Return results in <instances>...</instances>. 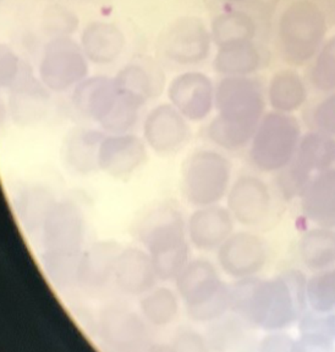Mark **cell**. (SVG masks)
I'll use <instances>...</instances> for the list:
<instances>
[{
    "mask_svg": "<svg viewBox=\"0 0 335 352\" xmlns=\"http://www.w3.org/2000/svg\"><path fill=\"white\" fill-rule=\"evenodd\" d=\"M306 284L303 273L295 270L272 279H241L230 287L231 311L261 329H285L303 314Z\"/></svg>",
    "mask_w": 335,
    "mask_h": 352,
    "instance_id": "obj_1",
    "label": "cell"
},
{
    "mask_svg": "<svg viewBox=\"0 0 335 352\" xmlns=\"http://www.w3.org/2000/svg\"><path fill=\"white\" fill-rule=\"evenodd\" d=\"M215 108L207 138L219 148L240 151L250 144L266 114L263 88L251 77H223L215 85Z\"/></svg>",
    "mask_w": 335,
    "mask_h": 352,
    "instance_id": "obj_2",
    "label": "cell"
},
{
    "mask_svg": "<svg viewBox=\"0 0 335 352\" xmlns=\"http://www.w3.org/2000/svg\"><path fill=\"white\" fill-rule=\"evenodd\" d=\"M39 232L42 263L50 280L61 289L76 284L86 234L81 208L70 199L56 201Z\"/></svg>",
    "mask_w": 335,
    "mask_h": 352,
    "instance_id": "obj_3",
    "label": "cell"
},
{
    "mask_svg": "<svg viewBox=\"0 0 335 352\" xmlns=\"http://www.w3.org/2000/svg\"><path fill=\"white\" fill-rule=\"evenodd\" d=\"M136 235L151 254L158 279L175 280L190 262V241L182 210L169 202L155 206L143 215Z\"/></svg>",
    "mask_w": 335,
    "mask_h": 352,
    "instance_id": "obj_4",
    "label": "cell"
},
{
    "mask_svg": "<svg viewBox=\"0 0 335 352\" xmlns=\"http://www.w3.org/2000/svg\"><path fill=\"white\" fill-rule=\"evenodd\" d=\"M74 108L110 133H127L136 125L138 105L121 96L114 78L96 75L86 77L72 91Z\"/></svg>",
    "mask_w": 335,
    "mask_h": 352,
    "instance_id": "obj_5",
    "label": "cell"
},
{
    "mask_svg": "<svg viewBox=\"0 0 335 352\" xmlns=\"http://www.w3.org/2000/svg\"><path fill=\"white\" fill-rule=\"evenodd\" d=\"M175 286L193 322H213L231 309L230 287L221 281L217 267L208 259L190 261L176 276Z\"/></svg>",
    "mask_w": 335,
    "mask_h": 352,
    "instance_id": "obj_6",
    "label": "cell"
},
{
    "mask_svg": "<svg viewBox=\"0 0 335 352\" xmlns=\"http://www.w3.org/2000/svg\"><path fill=\"white\" fill-rule=\"evenodd\" d=\"M325 33V11L314 0H294L279 17L281 53L294 65H303L318 53Z\"/></svg>",
    "mask_w": 335,
    "mask_h": 352,
    "instance_id": "obj_7",
    "label": "cell"
},
{
    "mask_svg": "<svg viewBox=\"0 0 335 352\" xmlns=\"http://www.w3.org/2000/svg\"><path fill=\"white\" fill-rule=\"evenodd\" d=\"M301 138V126L292 114L266 113L248 144L250 163L262 173H279L295 158Z\"/></svg>",
    "mask_w": 335,
    "mask_h": 352,
    "instance_id": "obj_8",
    "label": "cell"
},
{
    "mask_svg": "<svg viewBox=\"0 0 335 352\" xmlns=\"http://www.w3.org/2000/svg\"><path fill=\"white\" fill-rule=\"evenodd\" d=\"M231 163L215 149L193 152L182 168V192L195 207L218 204L231 186Z\"/></svg>",
    "mask_w": 335,
    "mask_h": 352,
    "instance_id": "obj_9",
    "label": "cell"
},
{
    "mask_svg": "<svg viewBox=\"0 0 335 352\" xmlns=\"http://www.w3.org/2000/svg\"><path fill=\"white\" fill-rule=\"evenodd\" d=\"M89 64L80 43L72 37L50 38L44 45L39 78L50 92L61 94L88 77Z\"/></svg>",
    "mask_w": 335,
    "mask_h": 352,
    "instance_id": "obj_10",
    "label": "cell"
},
{
    "mask_svg": "<svg viewBox=\"0 0 335 352\" xmlns=\"http://www.w3.org/2000/svg\"><path fill=\"white\" fill-rule=\"evenodd\" d=\"M213 43L210 30L195 16L177 19L171 23L163 42L164 54L177 65H197L208 58Z\"/></svg>",
    "mask_w": 335,
    "mask_h": 352,
    "instance_id": "obj_11",
    "label": "cell"
},
{
    "mask_svg": "<svg viewBox=\"0 0 335 352\" xmlns=\"http://www.w3.org/2000/svg\"><path fill=\"white\" fill-rule=\"evenodd\" d=\"M217 259L226 275L241 280L252 278L263 270L268 251L262 237L248 231H237L217 250Z\"/></svg>",
    "mask_w": 335,
    "mask_h": 352,
    "instance_id": "obj_12",
    "label": "cell"
},
{
    "mask_svg": "<svg viewBox=\"0 0 335 352\" xmlns=\"http://www.w3.org/2000/svg\"><path fill=\"white\" fill-rule=\"evenodd\" d=\"M142 136L155 153L174 154L186 144L191 136L188 120L171 103H162L149 110L144 118Z\"/></svg>",
    "mask_w": 335,
    "mask_h": 352,
    "instance_id": "obj_13",
    "label": "cell"
},
{
    "mask_svg": "<svg viewBox=\"0 0 335 352\" xmlns=\"http://www.w3.org/2000/svg\"><path fill=\"white\" fill-rule=\"evenodd\" d=\"M147 320L142 314L120 305L105 306L98 318L99 334L107 345L119 351L142 349L149 342Z\"/></svg>",
    "mask_w": 335,
    "mask_h": 352,
    "instance_id": "obj_14",
    "label": "cell"
},
{
    "mask_svg": "<svg viewBox=\"0 0 335 352\" xmlns=\"http://www.w3.org/2000/svg\"><path fill=\"white\" fill-rule=\"evenodd\" d=\"M166 94L171 104L188 121L204 120L215 108V86L204 72H185L176 75Z\"/></svg>",
    "mask_w": 335,
    "mask_h": 352,
    "instance_id": "obj_15",
    "label": "cell"
},
{
    "mask_svg": "<svg viewBox=\"0 0 335 352\" xmlns=\"http://www.w3.org/2000/svg\"><path fill=\"white\" fill-rule=\"evenodd\" d=\"M226 207L241 226H259L270 214V187L257 176H239L228 191Z\"/></svg>",
    "mask_w": 335,
    "mask_h": 352,
    "instance_id": "obj_16",
    "label": "cell"
},
{
    "mask_svg": "<svg viewBox=\"0 0 335 352\" xmlns=\"http://www.w3.org/2000/svg\"><path fill=\"white\" fill-rule=\"evenodd\" d=\"M147 144L132 133L105 135L99 146L98 169L113 177H124L138 170L147 160Z\"/></svg>",
    "mask_w": 335,
    "mask_h": 352,
    "instance_id": "obj_17",
    "label": "cell"
},
{
    "mask_svg": "<svg viewBox=\"0 0 335 352\" xmlns=\"http://www.w3.org/2000/svg\"><path fill=\"white\" fill-rule=\"evenodd\" d=\"M187 237L204 252L217 251L234 232L235 219L228 207L218 204L197 207L186 221Z\"/></svg>",
    "mask_w": 335,
    "mask_h": 352,
    "instance_id": "obj_18",
    "label": "cell"
},
{
    "mask_svg": "<svg viewBox=\"0 0 335 352\" xmlns=\"http://www.w3.org/2000/svg\"><path fill=\"white\" fill-rule=\"evenodd\" d=\"M158 280L153 261L146 250L138 248L121 250L113 280L119 292L127 296H143L155 287Z\"/></svg>",
    "mask_w": 335,
    "mask_h": 352,
    "instance_id": "obj_19",
    "label": "cell"
},
{
    "mask_svg": "<svg viewBox=\"0 0 335 352\" xmlns=\"http://www.w3.org/2000/svg\"><path fill=\"white\" fill-rule=\"evenodd\" d=\"M120 245L113 240L94 242L85 250L78 263L76 284L88 292H97L114 280Z\"/></svg>",
    "mask_w": 335,
    "mask_h": 352,
    "instance_id": "obj_20",
    "label": "cell"
},
{
    "mask_svg": "<svg viewBox=\"0 0 335 352\" xmlns=\"http://www.w3.org/2000/svg\"><path fill=\"white\" fill-rule=\"evenodd\" d=\"M80 45L88 61L96 65H108L120 56L125 37L114 23L94 21L83 28Z\"/></svg>",
    "mask_w": 335,
    "mask_h": 352,
    "instance_id": "obj_21",
    "label": "cell"
},
{
    "mask_svg": "<svg viewBox=\"0 0 335 352\" xmlns=\"http://www.w3.org/2000/svg\"><path fill=\"white\" fill-rule=\"evenodd\" d=\"M300 197L305 217L319 226H335V168L314 175Z\"/></svg>",
    "mask_w": 335,
    "mask_h": 352,
    "instance_id": "obj_22",
    "label": "cell"
},
{
    "mask_svg": "<svg viewBox=\"0 0 335 352\" xmlns=\"http://www.w3.org/2000/svg\"><path fill=\"white\" fill-rule=\"evenodd\" d=\"M292 163L310 177L333 168L335 164L334 136L318 130L307 132L301 138Z\"/></svg>",
    "mask_w": 335,
    "mask_h": 352,
    "instance_id": "obj_23",
    "label": "cell"
},
{
    "mask_svg": "<svg viewBox=\"0 0 335 352\" xmlns=\"http://www.w3.org/2000/svg\"><path fill=\"white\" fill-rule=\"evenodd\" d=\"M113 78L121 96L138 108H142L149 99L158 94L160 78L154 75L152 67L141 63L127 64Z\"/></svg>",
    "mask_w": 335,
    "mask_h": 352,
    "instance_id": "obj_24",
    "label": "cell"
},
{
    "mask_svg": "<svg viewBox=\"0 0 335 352\" xmlns=\"http://www.w3.org/2000/svg\"><path fill=\"white\" fill-rule=\"evenodd\" d=\"M299 351H329L335 342V312H311L299 318Z\"/></svg>",
    "mask_w": 335,
    "mask_h": 352,
    "instance_id": "obj_25",
    "label": "cell"
},
{
    "mask_svg": "<svg viewBox=\"0 0 335 352\" xmlns=\"http://www.w3.org/2000/svg\"><path fill=\"white\" fill-rule=\"evenodd\" d=\"M261 64L262 56L252 41L218 48L213 59L215 72L223 77L250 76Z\"/></svg>",
    "mask_w": 335,
    "mask_h": 352,
    "instance_id": "obj_26",
    "label": "cell"
},
{
    "mask_svg": "<svg viewBox=\"0 0 335 352\" xmlns=\"http://www.w3.org/2000/svg\"><path fill=\"white\" fill-rule=\"evenodd\" d=\"M267 97L275 111L290 114L306 102L307 89L296 72L281 70L270 78Z\"/></svg>",
    "mask_w": 335,
    "mask_h": 352,
    "instance_id": "obj_27",
    "label": "cell"
},
{
    "mask_svg": "<svg viewBox=\"0 0 335 352\" xmlns=\"http://www.w3.org/2000/svg\"><path fill=\"white\" fill-rule=\"evenodd\" d=\"M299 253L308 270H329L335 264V232L319 226L308 230L299 242Z\"/></svg>",
    "mask_w": 335,
    "mask_h": 352,
    "instance_id": "obj_28",
    "label": "cell"
},
{
    "mask_svg": "<svg viewBox=\"0 0 335 352\" xmlns=\"http://www.w3.org/2000/svg\"><path fill=\"white\" fill-rule=\"evenodd\" d=\"M105 138L103 132L97 130H77L66 140L64 158L74 170L88 174L98 169V151Z\"/></svg>",
    "mask_w": 335,
    "mask_h": 352,
    "instance_id": "obj_29",
    "label": "cell"
},
{
    "mask_svg": "<svg viewBox=\"0 0 335 352\" xmlns=\"http://www.w3.org/2000/svg\"><path fill=\"white\" fill-rule=\"evenodd\" d=\"M213 43L218 47L251 42L256 34V23L244 11H226L213 19L210 23Z\"/></svg>",
    "mask_w": 335,
    "mask_h": 352,
    "instance_id": "obj_30",
    "label": "cell"
},
{
    "mask_svg": "<svg viewBox=\"0 0 335 352\" xmlns=\"http://www.w3.org/2000/svg\"><path fill=\"white\" fill-rule=\"evenodd\" d=\"M179 294L166 286H155L143 295L140 309L147 323L157 328L171 324L179 316L180 300Z\"/></svg>",
    "mask_w": 335,
    "mask_h": 352,
    "instance_id": "obj_31",
    "label": "cell"
},
{
    "mask_svg": "<svg viewBox=\"0 0 335 352\" xmlns=\"http://www.w3.org/2000/svg\"><path fill=\"white\" fill-rule=\"evenodd\" d=\"M53 195L42 186H28L22 188L15 201L17 215L22 226L31 232L42 229L44 219L55 204Z\"/></svg>",
    "mask_w": 335,
    "mask_h": 352,
    "instance_id": "obj_32",
    "label": "cell"
},
{
    "mask_svg": "<svg viewBox=\"0 0 335 352\" xmlns=\"http://www.w3.org/2000/svg\"><path fill=\"white\" fill-rule=\"evenodd\" d=\"M307 303L318 312H335V268L321 270L306 284Z\"/></svg>",
    "mask_w": 335,
    "mask_h": 352,
    "instance_id": "obj_33",
    "label": "cell"
},
{
    "mask_svg": "<svg viewBox=\"0 0 335 352\" xmlns=\"http://www.w3.org/2000/svg\"><path fill=\"white\" fill-rule=\"evenodd\" d=\"M78 28V17L64 6L47 8L42 17V31L50 38L70 37Z\"/></svg>",
    "mask_w": 335,
    "mask_h": 352,
    "instance_id": "obj_34",
    "label": "cell"
},
{
    "mask_svg": "<svg viewBox=\"0 0 335 352\" xmlns=\"http://www.w3.org/2000/svg\"><path fill=\"white\" fill-rule=\"evenodd\" d=\"M311 81L319 91H335V37L328 39L319 50L311 72Z\"/></svg>",
    "mask_w": 335,
    "mask_h": 352,
    "instance_id": "obj_35",
    "label": "cell"
},
{
    "mask_svg": "<svg viewBox=\"0 0 335 352\" xmlns=\"http://www.w3.org/2000/svg\"><path fill=\"white\" fill-rule=\"evenodd\" d=\"M0 80H1V86L3 87H10L11 83L17 80L19 74L21 72L22 67L26 64L22 60L21 58L12 52L10 48L6 45H3L1 48V55H0Z\"/></svg>",
    "mask_w": 335,
    "mask_h": 352,
    "instance_id": "obj_36",
    "label": "cell"
},
{
    "mask_svg": "<svg viewBox=\"0 0 335 352\" xmlns=\"http://www.w3.org/2000/svg\"><path fill=\"white\" fill-rule=\"evenodd\" d=\"M312 119L318 131L335 138V92L316 107Z\"/></svg>",
    "mask_w": 335,
    "mask_h": 352,
    "instance_id": "obj_37",
    "label": "cell"
},
{
    "mask_svg": "<svg viewBox=\"0 0 335 352\" xmlns=\"http://www.w3.org/2000/svg\"><path fill=\"white\" fill-rule=\"evenodd\" d=\"M174 345L179 351H204L206 350L202 336L193 330L185 329L179 331L174 339Z\"/></svg>",
    "mask_w": 335,
    "mask_h": 352,
    "instance_id": "obj_38",
    "label": "cell"
},
{
    "mask_svg": "<svg viewBox=\"0 0 335 352\" xmlns=\"http://www.w3.org/2000/svg\"><path fill=\"white\" fill-rule=\"evenodd\" d=\"M263 350L266 351H299L297 340L289 336L274 333L267 336L263 340Z\"/></svg>",
    "mask_w": 335,
    "mask_h": 352,
    "instance_id": "obj_39",
    "label": "cell"
},
{
    "mask_svg": "<svg viewBox=\"0 0 335 352\" xmlns=\"http://www.w3.org/2000/svg\"><path fill=\"white\" fill-rule=\"evenodd\" d=\"M221 1L228 3V4H237V3H244V1H248V0H221Z\"/></svg>",
    "mask_w": 335,
    "mask_h": 352,
    "instance_id": "obj_40",
    "label": "cell"
}]
</instances>
